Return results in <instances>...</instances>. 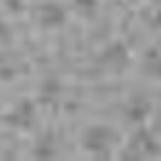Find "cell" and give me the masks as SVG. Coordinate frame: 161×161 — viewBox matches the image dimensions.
<instances>
[{
  "label": "cell",
  "instance_id": "7a4b0ae2",
  "mask_svg": "<svg viewBox=\"0 0 161 161\" xmlns=\"http://www.w3.org/2000/svg\"><path fill=\"white\" fill-rule=\"evenodd\" d=\"M8 33H10V31H8V27L0 20V40H4L6 37L8 36Z\"/></svg>",
  "mask_w": 161,
  "mask_h": 161
},
{
  "label": "cell",
  "instance_id": "6da1fadb",
  "mask_svg": "<svg viewBox=\"0 0 161 161\" xmlns=\"http://www.w3.org/2000/svg\"><path fill=\"white\" fill-rule=\"evenodd\" d=\"M37 119V109L31 100L24 99L20 103H17L16 108L7 113L4 117L6 123L16 129H23V130H28L34 126Z\"/></svg>",
  "mask_w": 161,
  "mask_h": 161
}]
</instances>
